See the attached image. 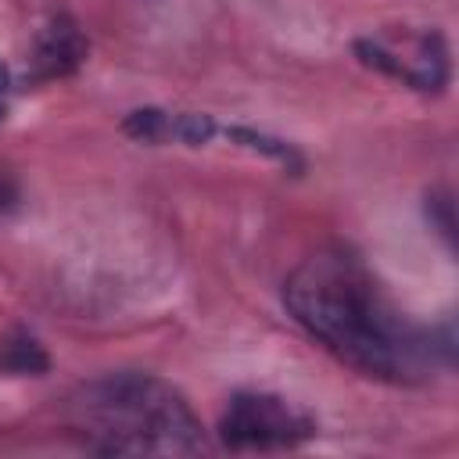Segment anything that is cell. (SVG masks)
<instances>
[{"instance_id": "1", "label": "cell", "mask_w": 459, "mask_h": 459, "mask_svg": "<svg viewBox=\"0 0 459 459\" xmlns=\"http://www.w3.org/2000/svg\"><path fill=\"white\" fill-rule=\"evenodd\" d=\"M290 316L337 359L366 377L416 380L434 366L437 344L405 319L377 276L348 251H316L283 287Z\"/></svg>"}, {"instance_id": "2", "label": "cell", "mask_w": 459, "mask_h": 459, "mask_svg": "<svg viewBox=\"0 0 459 459\" xmlns=\"http://www.w3.org/2000/svg\"><path fill=\"white\" fill-rule=\"evenodd\" d=\"M75 434L108 455H197L204 434L186 398L147 373L104 377L75 398Z\"/></svg>"}, {"instance_id": "3", "label": "cell", "mask_w": 459, "mask_h": 459, "mask_svg": "<svg viewBox=\"0 0 459 459\" xmlns=\"http://www.w3.org/2000/svg\"><path fill=\"white\" fill-rule=\"evenodd\" d=\"M312 434V420L276 394H237L222 412V441L230 448H294Z\"/></svg>"}, {"instance_id": "4", "label": "cell", "mask_w": 459, "mask_h": 459, "mask_svg": "<svg viewBox=\"0 0 459 459\" xmlns=\"http://www.w3.org/2000/svg\"><path fill=\"white\" fill-rule=\"evenodd\" d=\"M359 50L366 54L369 65H377V68H384V72H391V75H398V79H405V82H412L420 90H437L445 82V75H448L445 47H441V39L434 32L416 36L402 50L384 43V39H366V43H359Z\"/></svg>"}, {"instance_id": "5", "label": "cell", "mask_w": 459, "mask_h": 459, "mask_svg": "<svg viewBox=\"0 0 459 459\" xmlns=\"http://www.w3.org/2000/svg\"><path fill=\"white\" fill-rule=\"evenodd\" d=\"M0 366L4 369H14V373H32V369H47V359H43V351H39L36 341H14V344L4 348Z\"/></svg>"}, {"instance_id": "6", "label": "cell", "mask_w": 459, "mask_h": 459, "mask_svg": "<svg viewBox=\"0 0 459 459\" xmlns=\"http://www.w3.org/2000/svg\"><path fill=\"white\" fill-rule=\"evenodd\" d=\"M11 201H14V190H11V186H7L4 179H0V215H4L7 208H11Z\"/></svg>"}]
</instances>
